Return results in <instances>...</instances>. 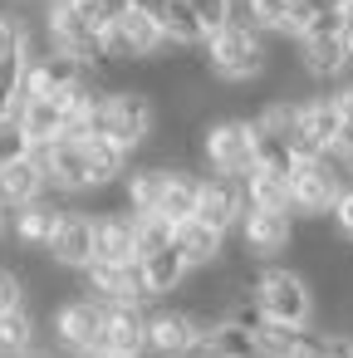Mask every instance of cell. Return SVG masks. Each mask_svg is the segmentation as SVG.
Segmentation results:
<instances>
[{
    "label": "cell",
    "instance_id": "9c48e42d",
    "mask_svg": "<svg viewBox=\"0 0 353 358\" xmlns=\"http://www.w3.org/2000/svg\"><path fill=\"white\" fill-rule=\"evenodd\" d=\"M99 348H108L118 358H143L147 353V314H143V304H108Z\"/></svg>",
    "mask_w": 353,
    "mask_h": 358
},
{
    "label": "cell",
    "instance_id": "83f0119b",
    "mask_svg": "<svg viewBox=\"0 0 353 358\" xmlns=\"http://www.w3.org/2000/svg\"><path fill=\"white\" fill-rule=\"evenodd\" d=\"M35 314H30V304H20V309H0V353H25V348H35Z\"/></svg>",
    "mask_w": 353,
    "mask_h": 358
},
{
    "label": "cell",
    "instance_id": "d6986e66",
    "mask_svg": "<svg viewBox=\"0 0 353 358\" xmlns=\"http://www.w3.org/2000/svg\"><path fill=\"white\" fill-rule=\"evenodd\" d=\"M45 196V172L35 157H20V162H6L0 167V206H30Z\"/></svg>",
    "mask_w": 353,
    "mask_h": 358
},
{
    "label": "cell",
    "instance_id": "1f68e13d",
    "mask_svg": "<svg viewBox=\"0 0 353 358\" xmlns=\"http://www.w3.org/2000/svg\"><path fill=\"white\" fill-rule=\"evenodd\" d=\"M25 45H30V30L10 15H0V64H10V59H25Z\"/></svg>",
    "mask_w": 353,
    "mask_h": 358
},
{
    "label": "cell",
    "instance_id": "9a60e30c",
    "mask_svg": "<svg viewBox=\"0 0 353 358\" xmlns=\"http://www.w3.org/2000/svg\"><path fill=\"white\" fill-rule=\"evenodd\" d=\"M196 343V319L187 309H157L147 314V348L157 358H187Z\"/></svg>",
    "mask_w": 353,
    "mask_h": 358
},
{
    "label": "cell",
    "instance_id": "603a6c76",
    "mask_svg": "<svg viewBox=\"0 0 353 358\" xmlns=\"http://www.w3.org/2000/svg\"><path fill=\"white\" fill-rule=\"evenodd\" d=\"M299 64H304V74H309V79H338V74L348 69V50H343V40H338V35L304 40Z\"/></svg>",
    "mask_w": 353,
    "mask_h": 358
},
{
    "label": "cell",
    "instance_id": "e575fe53",
    "mask_svg": "<svg viewBox=\"0 0 353 358\" xmlns=\"http://www.w3.org/2000/svg\"><path fill=\"white\" fill-rule=\"evenodd\" d=\"M20 304H25V280L10 265H0V309H20Z\"/></svg>",
    "mask_w": 353,
    "mask_h": 358
},
{
    "label": "cell",
    "instance_id": "4dcf8cb0",
    "mask_svg": "<svg viewBox=\"0 0 353 358\" xmlns=\"http://www.w3.org/2000/svg\"><path fill=\"white\" fill-rule=\"evenodd\" d=\"M250 30H284L289 25V0H245Z\"/></svg>",
    "mask_w": 353,
    "mask_h": 358
},
{
    "label": "cell",
    "instance_id": "44dd1931",
    "mask_svg": "<svg viewBox=\"0 0 353 358\" xmlns=\"http://www.w3.org/2000/svg\"><path fill=\"white\" fill-rule=\"evenodd\" d=\"M172 245L182 250V260H187V270H192V265H216L221 250H226V236L211 231V226H201V221H187V226L172 231Z\"/></svg>",
    "mask_w": 353,
    "mask_h": 358
},
{
    "label": "cell",
    "instance_id": "60d3db41",
    "mask_svg": "<svg viewBox=\"0 0 353 358\" xmlns=\"http://www.w3.org/2000/svg\"><path fill=\"white\" fill-rule=\"evenodd\" d=\"M74 358H118V353H108V348H84V353H74Z\"/></svg>",
    "mask_w": 353,
    "mask_h": 358
},
{
    "label": "cell",
    "instance_id": "6da1fadb",
    "mask_svg": "<svg viewBox=\"0 0 353 358\" xmlns=\"http://www.w3.org/2000/svg\"><path fill=\"white\" fill-rule=\"evenodd\" d=\"M250 289H255L250 299H255L260 319H270V324L304 329L314 319V294H309V280L299 270H260Z\"/></svg>",
    "mask_w": 353,
    "mask_h": 358
},
{
    "label": "cell",
    "instance_id": "5bb4252c",
    "mask_svg": "<svg viewBox=\"0 0 353 358\" xmlns=\"http://www.w3.org/2000/svg\"><path fill=\"white\" fill-rule=\"evenodd\" d=\"M343 20H348V6H343V0H294V6H289V25H284V35H294V40L304 45V40L338 35Z\"/></svg>",
    "mask_w": 353,
    "mask_h": 358
},
{
    "label": "cell",
    "instance_id": "2e32d148",
    "mask_svg": "<svg viewBox=\"0 0 353 358\" xmlns=\"http://www.w3.org/2000/svg\"><path fill=\"white\" fill-rule=\"evenodd\" d=\"M15 123H20V133L30 138V148L59 143V138H64V103H59V94H55V99H30V103H20V108H15Z\"/></svg>",
    "mask_w": 353,
    "mask_h": 358
},
{
    "label": "cell",
    "instance_id": "484cf974",
    "mask_svg": "<svg viewBox=\"0 0 353 358\" xmlns=\"http://www.w3.org/2000/svg\"><path fill=\"white\" fill-rule=\"evenodd\" d=\"M84 162H89V187H113L128 172V152L113 148L108 138H84Z\"/></svg>",
    "mask_w": 353,
    "mask_h": 358
},
{
    "label": "cell",
    "instance_id": "d4e9b609",
    "mask_svg": "<svg viewBox=\"0 0 353 358\" xmlns=\"http://www.w3.org/2000/svg\"><path fill=\"white\" fill-rule=\"evenodd\" d=\"M59 206L55 201H30V206H20V216H15V236H20V245H30V250H45L50 245V236H55V226H59Z\"/></svg>",
    "mask_w": 353,
    "mask_h": 358
},
{
    "label": "cell",
    "instance_id": "277c9868",
    "mask_svg": "<svg viewBox=\"0 0 353 358\" xmlns=\"http://www.w3.org/2000/svg\"><path fill=\"white\" fill-rule=\"evenodd\" d=\"M240 216H245V182L240 177H201L196 182V216L192 221L226 236L231 226H240Z\"/></svg>",
    "mask_w": 353,
    "mask_h": 358
},
{
    "label": "cell",
    "instance_id": "8fae6325",
    "mask_svg": "<svg viewBox=\"0 0 353 358\" xmlns=\"http://www.w3.org/2000/svg\"><path fill=\"white\" fill-rule=\"evenodd\" d=\"M333 196H338V182L329 177V167L319 157L294 162V172H289V206H299L304 216H324L333 206Z\"/></svg>",
    "mask_w": 353,
    "mask_h": 358
},
{
    "label": "cell",
    "instance_id": "4fadbf2b",
    "mask_svg": "<svg viewBox=\"0 0 353 358\" xmlns=\"http://www.w3.org/2000/svg\"><path fill=\"white\" fill-rule=\"evenodd\" d=\"M250 343H255V358H319L324 334L294 329V324H270V319H265V324L250 334Z\"/></svg>",
    "mask_w": 353,
    "mask_h": 358
},
{
    "label": "cell",
    "instance_id": "f1b7e54d",
    "mask_svg": "<svg viewBox=\"0 0 353 358\" xmlns=\"http://www.w3.org/2000/svg\"><path fill=\"white\" fill-rule=\"evenodd\" d=\"M167 245H172V226H167L157 211L133 216V260H143V255H152V250H167Z\"/></svg>",
    "mask_w": 353,
    "mask_h": 358
},
{
    "label": "cell",
    "instance_id": "836d02e7",
    "mask_svg": "<svg viewBox=\"0 0 353 358\" xmlns=\"http://www.w3.org/2000/svg\"><path fill=\"white\" fill-rule=\"evenodd\" d=\"M187 6H192V15L201 20L206 35H216L221 25H231V0H187Z\"/></svg>",
    "mask_w": 353,
    "mask_h": 358
},
{
    "label": "cell",
    "instance_id": "7402d4cb",
    "mask_svg": "<svg viewBox=\"0 0 353 358\" xmlns=\"http://www.w3.org/2000/svg\"><path fill=\"white\" fill-rule=\"evenodd\" d=\"M196 182H201V177H192V172H172V177H167L162 201H157V216H162L172 231L196 216Z\"/></svg>",
    "mask_w": 353,
    "mask_h": 358
},
{
    "label": "cell",
    "instance_id": "8992f818",
    "mask_svg": "<svg viewBox=\"0 0 353 358\" xmlns=\"http://www.w3.org/2000/svg\"><path fill=\"white\" fill-rule=\"evenodd\" d=\"M30 157L40 162L45 187H55V192H89V162H84V143L59 138V143H50V148H35Z\"/></svg>",
    "mask_w": 353,
    "mask_h": 358
},
{
    "label": "cell",
    "instance_id": "d590c367",
    "mask_svg": "<svg viewBox=\"0 0 353 358\" xmlns=\"http://www.w3.org/2000/svg\"><path fill=\"white\" fill-rule=\"evenodd\" d=\"M333 226H338V236H348L353 241V182L348 187H338V196H333Z\"/></svg>",
    "mask_w": 353,
    "mask_h": 358
},
{
    "label": "cell",
    "instance_id": "f35d334b",
    "mask_svg": "<svg viewBox=\"0 0 353 358\" xmlns=\"http://www.w3.org/2000/svg\"><path fill=\"white\" fill-rule=\"evenodd\" d=\"M333 108H338V118H343V128H353V84H343V89L333 94Z\"/></svg>",
    "mask_w": 353,
    "mask_h": 358
},
{
    "label": "cell",
    "instance_id": "b9f144b4",
    "mask_svg": "<svg viewBox=\"0 0 353 358\" xmlns=\"http://www.w3.org/2000/svg\"><path fill=\"white\" fill-rule=\"evenodd\" d=\"M10 358H50V353H35V348H25V353H10Z\"/></svg>",
    "mask_w": 353,
    "mask_h": 358
},
{
    "label": "cell",
    "instance_id": "e0dca14e",
    "mask_svg": "<svg viewBox=\"0 0 353 358\" xmlns=\"http://www.w3.org/2000/svg\"><path fill=\"white\" fill-rule=\"evenodd\" d=\"M94 260H108V265H128L133 260V216L128 211L94 216Z\"/></svg>",
    "mask_w": 353,
    "mask_h": 358
},
{
    "label": "cell",
    "instance_id": "f546056e",
    "mask_svg": "<svg viewBox=\"0 0 353 358\" xmlns=\"http://www.w3.org/2000/svg\"><path fill=\"white\" fill-rule=\"evenodd\" d=\"M250 128H255V123H250ZM255 167H260V172H275V177L289 182V172H294V152H289L280 138H270L265 128H255Z\"/></svg>",
    "mask_w": 353,
    "mask_h": 358
},
{
    "label": "cell",
    "instance_id": "4316f807",
    "mask_svg": "<svg viewBox=\"0 0 353 358\" xmlns=\"http://www.w3.org/2000/svg\"><path fill=\"white\" fill-rule=\"evenodd\" d=\"M240 182H245V206H255V211H289V182L284 177L250 167Z\"/></svg>",
    "mask_w": 353,
    "mask_h": 358
},
{
    "label": "cell",
    "instance_id": "7c38bea8",
    "mask_svg": "<svg viewBox=\"0 0 353 358\" xmlns=\"http://www.w3.org/2000/svg\"><path fill=\"white\" fill-rule=\"evenodd\" d=\"M45 255H55V265H69V270H84L94 260V216H79V211H64Z\"/></svg>",
    "mask_w": 353,
    "mask_h": 358
},
{
    "label": "cell",
    "instance_id": "7bdbcfd3",
    "mask_svg": "<svg viewBox=\"0 0 353 358\" xmlns=\"http://www.w3.org/2000/svg\"><path fill=\"white\" fill-rule=\"evenodd\" d=\"M0 236H6V206H0Z\"/></svg>",
    "mask_w": 353,
    "mask_h": 358
},
{
    "label": "cell",
    "instance_id": "ba28073f",
    "mask_svg": "<svg viewBox=\"0 0 353 358\" xmlns=\"http://www.w3.org/2000/svg\"><path fill=\"white\" fill-rule=\"evenodd\" d=\"M103 309H108V304H99V299H69V304H59V314H55V338H59L69 353L99 348V338H103Z\"/></svg>",
    "mask_w": 353,
    "mask_h": 358
},
{
    "label": "cell",
    "instance_id": "30bf717a",
    "mask_svg": "<svg viewBox=\"0 0 353 358\" xmlns=\"http://www.w3.org/2000/svg\"><path fill=\"white\" fill-rule=\"evenodd\" d=\"M240 241H245L250 255L270 260V255H280V250L294 245V221H289V211H255V206H245V216H240Z\"/></svg>",
    "mask_w": 353,
    "mask_h": 358
},
{
    "label": "cell",
    "instance_id": "7dc6e473",
    "mask_svg": "<svg viewBox=\"0 0 353 358\" xmlns=\"http://www.w3.org/2000/svg\"><path fill=\"white\" fill-rule=\"evenodd\" d=\"M343 6H348V0H343Z\"/></svg>",
    "mask_w": 353,
    "mask_h": 358
},
{
    "label": "cell",
    "instance_id": "74e56055",
    "mask_svg": "<svg viewBox=\"0 0 353 358\" xmlns=\"http://www.w3.org/2000/svg\"><path fill=\"white\" fill-rule=\"evenodd\" d=\"M319 358H353V338H348V334H324Z\"/></svg>",
    "mask_w": 353,
    "mask_h": 358
},
{
    "label": "cell",
    "instance_id": "cb8c5ba5",
    "mask_svg": "<svg viewBox=\"0 0 353 358\" xmlns=\"http://www.w3.org/2000/svg\"><path fill=\"white\" fill-rule=\"evenodd\" d=\"M167 177H172V167H138V172H128V177H123L128 211H133V216H147V211H157Z\"/></svg>",
    "mask_w": 353,
    "mask_h": 358
},
{
    "label": "cell",
    "instance_id": "7a4b0ae2",
    "mask_svg": "<svg viewBox=\"0 0 353 358\" xmlns=\"http://www.w3.org/2000/svg\"><path fill=\"white\" fill-rule=\"evenodd\" d=\"M206 59H211V69H216L221 79L240 84V79H255V74L265 69V40H260V30L231 20V25H221L216 35H206Z\"/></svg>",
    "mask_w": 353,
    "mask_h": 358
},
{
    "label": "cell",
    "instance_id": "f6af8a7d",
    "mask_svg": "<svg viewBox=\"0 0 353 358\" xmlns=\"http://www.w3.org/2000/svg\"><path fill=\"white\" fill-rule=\"evenodd\" d=\"M50 6H59V0H50Z\"/></svg>",
    "mask_w": 353,
    "mask_h": 358
},
{
    "label": "cell",
    "instance_id": "ee69618b",
    "mask_svg": "<svg viewBox=\"0 0 353 358\" xmlns=\"http://www.w3.org/2000/svg\"><path fill=\"white\" fill-rule=\"evenodd\" d=\"M348 15H353V0H348Z\"/></svg>",
    "mask_w": 353,
    "mask_h": 358
},
{
    "label": "cell",
    "instance_id": "8d00e7d4",
    "mask_svg": "<svg viewBox=\"0 0 353 358\" xmlns=\"http://www.w3.org/2000/svg\"><path fill=\"white\" fill-rule=\"evenodd\" d=\"M84 6H89V10H94V20L108 30L118 15H128V10H133V0H84Z\"/></svg>",
    "mask_w": 353,
    "mask_h": 358
},
{
    "label": "cell",
    "instance_id": "ac0fdd59",
    "mask_svg": "<svg viewBox=\"0 0 353 358\" xmlns=\"http://www.w3.org/2000/svg\"><path fill=\"white\" fill-rule=\"evenodd\" d=\"M187 358H255V343H250V334H245V329H236V324L216 319V324L196 329V343H192V353H187Z\"/></svg>",
    "mask_w": 353,
    "mask_h": 358
},
{
    "label": "cell",
    "instance_id": "bcb514c9",
    "mask_svg": "<svg viewBox=\"0 0 353 358\" xmlns=\"http://www.w3.org/2000/svg\"><path fill=\"white\" fill-rule=\"evenodd\" d=\"M289 6H294V0H289Z\"/></svg>",
    "mask_w": 353,
    "mask_h": 358
},
{
    "label": "cell",
    "instance_id": "5b68a950",
    "mask_svg": "<svg viewBox=\"0 0 353 358\" xmlns=\"http://www.w3.org/2000/svg\"><path fill=\"white\" fill-rule=\"evenodd\" d=\"M103 50H108V59H133V64H143V59H157V50H162V35H157V25L133 6L128 15H118L108 30H103Z\"/></svg>",
    "mask_w": 353,
    "mask_h": 358
},
{
    "label": "cell",
    "instance_id": "d6a6232c",
    "mask_svg": "<svg viewBox=\"0 0 353 358\" xmlns=\"http://www.w3.org/2000/svg\"><path fill=\"white\" fill-rule=\"evenodd\" d=\"M35 148H30V138L20 133V123L15 118H0V167L6 162H20V157H30Z\"/></svg>",
    "mask_w": 353,
    "mask_h": 358
},
{
    "label": "cell",
    "instance_id": "ffe728a7",
    "mask_svg": "<svg viewBox=\"0 0 353 358\" xmlns=\"http://www.w3.org/2000/svg\"><path fill=\"white\" fill-rule=\"evenodd\" d=\"M138 275H143V289H147L152 299H162V294L182 289V280H187V260H182L177 245H167V250L143 255V260H138Z\"/></svg>",
    "mask_w": 353,
    "mask_h": 358
},
{
    "label": "cell",
    "instance_id": "3957f363",
    "mask_svg": "<svg viewBox=\"0 0 353 358\" xmlns=\"http://www.w3.org/2000/svg\"><path fill=\"white\" fill-rule=\"evenodd\" d=\"M201 157L216 167V177H245L255 167V128L245 118H221L201 138Z\"/></svg>",
    "mask_w": 353,
    "mask_h": 358
},
{
    "label": "cell",
    "instance_id": "ab89813d",
    "mask_svg": "<svg viewBox=\"0 0 353 358\" xmlns=\"http://www.w3.org/2000/svg\"><path fill=\"white\" fill-rule=\"evenodd\" d=\"M338 152L353 162V128H343V138H338Z\"/></svg>",
    "mask_w": 353,
    "mask_h": 358
},
{
    "label": "cell",
    "instance_id": "52a82bcc",
    "mask_svg": "<svg viewBox=\"0 0 353 358\" xmlns=\"http://www.w3.org/2000/svg\"><path fill=\"white\" fill-rule=\"evenodd\" d=\"M84 280H89V299H108V304H143L147 289H143V275H138V260L128 265H108V260H89L84 265Z\"/></svg>",
    "mask_w": 353,
    "mask_h": 358
}]
</instances>
